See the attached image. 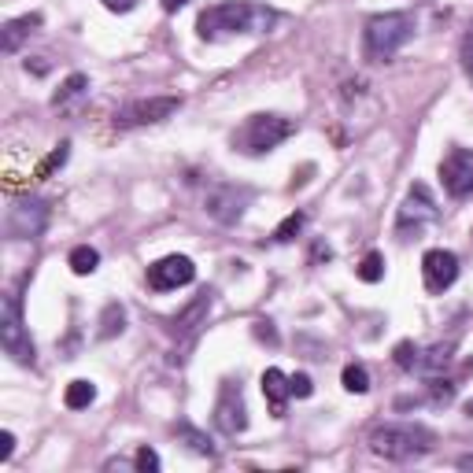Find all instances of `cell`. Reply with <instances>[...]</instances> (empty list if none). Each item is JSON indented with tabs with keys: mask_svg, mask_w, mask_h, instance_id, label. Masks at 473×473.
Segmentation results:
<instances>
[{
	"mask_svg": "<svg viewBox=\"0 0 473 473\" xmlns=\"http://www.w3.org/2000/svg\"><path fill=\"white\" fill-rule=\"evenodd\" d=\"M274 26H278V12L266 4H252V0H219L196 19V33L204 41L255 38V33H270Z\"/></svg>",
	"mask_w": 473,
	"mask_h": 473,
	"instance_id": "cell-1",
	"label": "cell"
},
{
	"mask_svg": "<svg viewBox=\"0 0 473 473\" xmlns=\"http://www.w3.org/2000/svg\"><path fill=\"white\" fill-rule=\"evenodd\" d=\"M366 444L385 462H415L436 451V433L422 422H385L370 429Z\"/></svg>",
	"mask_w": 473,
	"mask_h": 473,
	"instance_id": "cell-2",
	"label": "cell"
},
{
	"mask_svg": "<svg viewBox=\"0 0 473 473\" xmlns=\"http://www.w3.org/2000/svg\"><path fill=\"white\" fill-rule=\"evenodd\" d=\"M292 133H296V119H285L274 112H255L229 133V148L241 156H266L278 145H285Z\"/></svg>",
	"mask_w": 473,
	"mask_h": 473,
	"instance_id": "cell-3",
	"label": "cell"
},
{
	"mask_svg": "<svg viewBox=\"0 0 473 473\" xmlns=\"http://www.w3.org/2000/svg\"><path fill=\"white\" fill-rule=\"evenodd\" d=\"M411 38H415V15L411 12H381L362 26V59L366 63H388Z\"/></svg>",
	"mask_w": 473,
	"mask_h": 473,
	"instance_id": "cell-4",
	"label": "cell"
},
{
	"mask_svg": "<svg viewBox=\"0 0 473 473\" xmlns=\"http://www.w3.org/2000/svg\"><path fill=\"white\" fill-rule=\"evenodd\" d=\"M0 348H4V355H12V362H19V366L38 362V348H33L30 329L22 322V299L15 292H8L4 303H0Z\"/></svg>",
	"mask_w": 473,
	"mask_h": 473,
	"instance_id": "cell-5",
	"label": "cell"
},
{
	"mask_svg": "<svg viewBox=\"0 0 473 473\" xmlns=\"http://www.w3.org/2000/svg\"><path fill=\"white\" fill-rule=\"evenodd\" d=\"M436 215H441V208H436V196L429 192L425 182H415L411 192L403 196V204H399L396 236H399V241H411V236H418L429 222H436Z\"/></svg>",
	"mask_w": 473,
	"mask_h": 473,
	"instance_id": "cell-6",
	"label": "cell"
},
{
	"mask_svg": "<svg viewBox=\"0 0 473 473\" xmlns=\"http://www.w3.org/2000/svg\"><path fill=\"white\" fill-rule=\"evenodd\" d=\"M182 112V96H141V100H129L122 104L112 119L115 129H141V126H156L166 122L171 115Z\"/></svg>",
	"mask_w": 473,
	"mask_h": 473,
	"instance_id": "cell-7",
	"label": "cell"
},
{
	"mask_svg": "<svg viewBox=\"0 0 473 473\" xmlns=\"http://www.w3.org/2000/svg\"><path fill=\"white\" fill-rule=\"evenodd\" d=\"M255 192L248 185H233V182H219L204 192V211L208 219H215L219 226H236L245 219V211L252 208Z\"/></svg>",
	"mask_w": 473,
	"mask_h": 473,
	"instance_id": "cell-8",
	"label": "cell"
},
{
	"mask_svg": "<svg viewBox=\"0 0 473 473\" xmlns=\"http://www.w3.org/2000/svg\"><path fill=\"white\" fill-rule=\"evenodd\" d=\"M49 200L41 196H22L8 208V219H4V229L12 241H38V236L49 229Z\"/></svg>",
	"mask_w": 473,
	"mask_h": 473,
	"instance_id": "cell-9",
	"label": "cell"
},
{
	"mask_svg": "<svg viewBox=\"0 0 473 473\" xmlns=\"http://www.w3.org/2000/svg\"><path fill=\"white\" fill-rule=\"evenodd\" d=\"M215 429L222 436H241L248 429V407H245V388L241 381H222L215 399Z\"/></svg>",
	"mask_w": 473,
	"mask_h": 473,
	"instance_id": "cell-10",
	"label": "cell"
},
{
	"mask_svg": "<svg viewBox=\"0 0 473 473\" xmlns=\"http://www.w3.org/2000/svg\"><path fill=\"white\" fill-rule=\"evenodd\" d=\"M196 281V263L189 255H163L148 266V289L152 292H174Z\"/></svg>",
	"mask_w": 473,
	"mask_h": 473,
	"instance_id": "cell-11",
	"label": "cell"
},
{
	"mask_svg": "<svg viewBox=\"0 0 473 473\" xmlns=\"http://www.w3.org/2000/svg\"><path fill=\"white\" fill-rule=\"evenodd\" d=\"M441 182L451 200H469L473 196V148H451L441 159Z\"/></svg>",
	"mask_w": 473,
	"mask_h": 473,
	"instance_id": "cell-12",
	"label": "cell"
},
{
	"mask_svg": "<svg viewBox=\"0 0 473 473\" xmlns=\"http://www.w3.org/2000/svg\"><path fill=\"white\" fill-rule=\"evenodd\" d=\"M422 281H425V292L433 296L448 292L459 281V255L448 248H429L422 255Z\"/></svg>",
	"mask_w": 473,
	"mask_h": 473,
	"instance_id": "cell-13",
	"label": "cell"
},
{
	"mask_svg": "<svg viewBox=\"0 0 473 473\" xmlns=\"http://www.w3.org/2000/svg\"><path fill=\"white\" fill-rule=\"evenodd\" d=\"M211 308H215V289H208V292H200L185 311H178L174 318H171V333L174 336H182L185 341V348L196 341V333H200V326H208V315H211Z\"/></svg>",
	"mask_w": 473,
	"mask_h": 473,
	"instance_id": "cell-14",
	"label": "cell"
},
{
	"mask_svg": "<svg viewBox=\"0 0 473 473\" xmlns=\"http://www.w3.org/2000/svg\"><path fill=\"white\" fill-rule=\"evenodd\" d=\"M263 396H266V403H270V415L274 418H285V411H289V399H292V388H289V374L285 370H278V366H270V370H263Z\"/></svg>",
	"mask_w": 473,
	"mask_h": 473,
	"instance_id": "cell-15",
	"label": "cell"
},
{
	"mask_svg": "<svg viewBox=\"0 0 473 473\" xmlns=\"http://www.w3.org/2000/svg\"><path fill=\"white\" fill-rule=\"evenodd\" d=\"M38 26H41V15H38V12L19 15V19H8L4 26H0V52H4V56H15L30 33H38Z\"/></svg>",
	"mask_w": 473,
	"mask_h": 473,
	"instance_id": "cell-16",
	"label": "cell"
},
{
	"mask_svg": "<svg viewBox=\"0 0 473 473\" xmlns=\"http://www.w3.org/2000/svg\"><path fill=\"white\" fill-rule=\"evenodd\" d=\"M451 355H455V341H448V344H433V348H422V344H418V362H415V374H422V378L444 374V370H448V362H451Z\"/></svg>",
	"mask_w": 473,
	"mask_h": 473,
	"instance_id": "cell-17",
	"label": "cell"
},
{
	"mask_svg": "<svg viewBox=\"0 0 473 473\" xmlns=\"http://www.w3.org/2000/svg\"><path fill=\"white\" fill-rule=\"evenodd\" d=\"M174 436H178V444H185L192 455H204V459H215V455H219V448L211 444V436H208L204 429H196L192 422H178V425H174Z\"/></svg>",
	"mask_w": 473,
	"mask_h": 473,
	"instance_id": "cell-18",
	"label": "cell"
},
{
	"mask_svg": "<svg viewBox=\"0 0 473 473\" xmlns=\"http://www.w3.org/2000/svg\"><path fill=\"white\" fill-rule=\"evenodd\" d=\"M85 93H89V78H85V75H71V78H67V82L52 93V108H56V112L75 108Z\"/></svg>",
	"mask_w": 473,
	"mask_h": 473,
	"instance_id": "cell-19",
	"label": "cell"
},
{
	"mask_svg": "<svg viewBox=\"0 0 473 473\" xmlns=\"http://www.w3.org/2000/svg\"><path fill=\"white\" fill-rule=\"evenodd\" d=\"M96 341H115V336H122L126 329V308L122 303H108L104 311H100V322H96Z\"/></svg>",
	"mask_w": 473,
	"mask_h": 473,
	"instance_id": "cell-20",
	"label": "cell"
},
{
	"mask_svg": "<svg viewBox=\"0 0 473 473\" xmlns=\"http://www.w3.org/2000/svg\"><path fill=\"white\" fill-rule=\"evenodd\" d=\"M93 399H96V385H93V381H85V378L71 381V385H67V392H63V403H67L71 411H85Z\"/></svg>",
	"mask_w": 473,
	"mask_h": 473,
	"instance_id": "cell-21",
	"label": "cell"
},
{
	"mask_svg": "<svg viewBox=\"0 0 473 473\" xmlns=\"http://www.w3.org/2000/svg\"><path fill=\"white\" fill-rule=\"evenodd\" d=\"M67 266H71L78 278H85V274H93V270L100 266V252L89 248V245H78L71 255H67Z\"/></svg>",
	"mask_w": 473,
	"mask_h": 473,
	"instance_id": "cell-22",
	"label": "cell"
},
{
	"mask_svg": "<svg viewBox=\"0 0 473 473\" xmlns=\"http://www.w3.org/2000/svg\"><path fill=\"white\" fill-rule=\"evenodd\" d=\"M341 385L352 392V396H366L370 392V370L362 362H348L344 374H341Z\"/></svg>",
	"mask_w": 473,
	"mask_h": 473,
	"instance_id": "cell-23",
	"label": "cell"
},
{
	"mask_svg": "<svg viewBox=\"0 0 473 473\" xmlns=\"http://www.w3.org/2000/svg\"><path fill=\"white\" fill-rule=\"evenodd\" d=\"M359 281H366V285H378L381 278H385V255L381 252H366V259L359 263Z\"/></svg>",
	"mask_w": 473,
	"mask_h": 473,
	"instance_id": "cell-24",
	"label": "cell"
},
{
	"mask_svg": "<svg viewBox=\"0 0 473 473\" xmlns=\"http://www.w3.org/2000/svg\"><path fill=\"white\" fill-rule=\"evenodd\" d=\"M425 388H429V403H433V407H448V403L455 399V381H448L441 374H433Z\"/></svg>",
	"mask_w": 473,
	"mask_h": 473,
	"instance_id": "cell-25",
	"label": "cell"
},
{
	"mask_svg": "<svg viewBox=\"0 0 473 473\" xmlns=\"http://www.w3.org/2000/svg\"><path fill=\"white\" fill-rule=\"evenodd\" d=\"M303 226H308V215H303V211H292V215L274 229V245H289V241H296V236L303 233Z\"/></svg>",
	"mask_w": 473,
	"mask_h": 473,
	"instance_id": "cell-26",
	"label": "cell"
},
{
	"mask_svg": "<svg viewBox=\"0 0 473 473\" xmlns=\"http://www.w3.org/2000/svg\"><path fill=\"white\" fill-rule=\"evenodd\" d=\"M67 156H71V141H59V145H56V148L45 156V163L38 166V174H33V178H38V182H45L52 171H59V166L67 163Z\"/></svg>",
	"mask_w": 473,
	"mask_h": 473,
	"instance_id": "cell-27",
	"label": "cell"
},
{
	"mask_svg": "<svg viewBox=\"0 0 473 473\" xmlns=\"http://www.w3.org/2000/svg\"><path fill=\"white\" fill-rule=\"evenodd\" d=\"M392 359H396V366H399V370H407V374H415L418 344H415V341H399V344H396V352H392Z\"/></svg>",
	"mask_w": 473,
	"mask_h": 473,
	"instance_id": "cell-28",
	"label": "cell"
},
{
	"mask_svg": "<svg viewBox=\"0 0 473 473\" xmlns=\"http://www.w3.org/2000/svg\"><path fill=\"white\" fill-rule=\"evenodd\" d=\"M159 455L148 448V444H141L138 448V455H133V469H138V473H159Z\"/></svg>",
	"mask_w": 473,
	"mask_h": 473,
	"instance_id": "cell-29",
	"label": "cell"
},
{
	"mask_svg": "<svg viewBox=\"0 0 473 473\" xmlns=\"http://www.w3.org/2000/svg\"><path fill=\"white\" fill-rule=\"evenodd\" d=\"M459 59H462V71L473 78V19H469V26H466V33H462V45H459Z\"/></svg>",
	"mask_w": 473,
	"mask_h": 473,
	"instance_id": "cell-30",
	"label": "cell"
},
{
	"mask_svg": "<svg viewBox=\"0 0 473 473\" xmlns=\"http://www.w3.org/2000/svg\"><path fill=\"white\" fill-rule=\"evenodd\" d=\"M255 341H263V344H270V348H278V329H274V322L259 318V322H255Z\"/></svg>",
	"mask_w": 473,
	"mask_h": 473,
	"instance_id": "cell-31",
	"label": "cell"
},
{
	"mask_svg": "<svg viewBox=\"0 0 473 473\" xmlns=\"http://www.w3.org/2000/svg\"><path fill=\"white\" fill-rule=\"evenodd\" d=\"M289 388H292V396H296V399H308V396L315 392V385H311V378H308V374H292V378H289Z\"/></svg>",
	"mask_w": 473,
	"mask_h": 473,
	"instance_id": "cell-32",
	"label": "cell"
},
{
	"mask_svg": "<svg viewBox=\"0 0 473 473\" xmlns=\"http://www.w3.org/2000/svg\"><path fill=\"white\" fill-rule=\"evenodd\" d=\"M12 455H15V433L4 429V433H0V462H8Z\"/></svg>",
	"mask_w": 473,
	"mask_h": 473,
	"instance_id": "cell-33",
	"label": "cell"
},
{
	"mask_svg": "<svg viewBox=\"0 0 473 473\" xmlns=\"http://www.w3.org/2000/svg\"><path fill=\"white\" fill-rule=\"evenodd\" d=\"M108 12H115V15H126V12H133L138 8V0H100Z\"/></svg>",
	"mask_w": 473,
	"mask_h": 473,
	"instance_id": "cell-34",
	"label": "cell"
},
{
	"mask_svg": "<svg viewBox=\"0 0 473 473\" xmlns=\"http://www.w3.org/2000/svg\"><path fill=\"white\" fill-rule=\"evenodd\" d=\"M26 71H30V75H49V63H45V56H33V59H26Z\"/></svg>",
	"mask_w": 473,
	"mask_h": 473,
	"instance_id": "cell-35",
	"label": "cell"
},
{
	"mask_svg": "<svg viewBox=\"0 0 473 473\" xmlns=\"http://www.w3.org/2000/svg\"><path fill=\"white\" fill-rule=\"evenodd\" d=\"M185 4H189V0H163V12H171V15H174V12H182Z\"/></svg>",
	"mask_w": 473,
	"mask_h": 473,
	"instance_id": "cell-36",
	"label": "cell"
},
{
	"mask_svg": "<svg viewBox=\"0 0 473 473\" xmlns=\"http://www.w3.org/2000/svg\"><path fill=\"white\" fill-rule=\"evenodd\" d=\"M455 466H459V469H473V455H459Z\"/></svg>",
	"mask_w": 473,
	"mask_h": 473,
	"instance_id": "cell-37",
	"label": "cell"
},
{
	"mask_svg": "<svg viewBox=\"0 0 473 473\" xmlns=\"http://www.w3.org/2000/svg\"><path fill=\"white\" fill-rule=\"evenodd\" d=\"M466 415H469V418H473V399H469V403H466Z\"/></svg>",
	"mask_w": 473,
	"mask_h": 473,
	"instance_id": "cell-38",
	"label": "cell"
}]
</instances>
